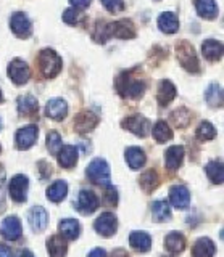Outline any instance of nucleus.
Returning <instances> with one entry per match:
<instances>
[{
    "mask_svg": "<svg viewBox=\"0 0 224 257\" xmlns=\"http://www.w3.org/2000/svg\"><path fill=\"white\" fill-rule=\"evenodd\" d=\"M152 134H154V139L158 143H166L168 140L173 139V131L170 128V125L165 122V120H158V122L155 124V127H154V131H152Z\"/></svg>",
    "mask_w": 224,
    "mask_h": 257,
    "instance_id": "34",
    "label": "nucleus"
},
{
    "mask_svg": "<svg viewBox=\"0 0 224 257\" xmlns=\"http://www.w3.org/2000/svg\"><path fill=\"white\" fill-rule=\"evenodd\" d=\"M9 77L13 80L17 85L26 84L31 77V71L26 61L23 60H13L9 64Z\"/></svg>",
    "mask_w": 224,
    "mask_h": 257,
    "instance_id": "7",
    "label": "nucleus"
},
{
    "mask_svg": "<svg viewBox=\"0 0 224 257\" xmlns=\"http://www.w3.org/2000/svg\"><path fill=\"white\" fill-rule=\"evenodd\" d=\"M66 193H68V183L65 180H57L47 188V198L52 203H60V201L66 198Z\"/></svg>",
    "mask_w": 224,
    "mask_h": 257,
    "instance_id": "27",
    "label": "nucleus"
},
{
    "mask_svg": "<svg viewBox=\"0 0 224 257\" xmlns=\"http://www.w3.org/2000/svg\"><path fill=\"white\" fill-rule=\"evenodd\" d=\"M60 228V235L65 238V239H69L73 241L79 236V222L76 219H63L58 225Z\"/></svg>",
    "mask_w": 224,
    "mask_h": 257,
    "instance_id": "29",
    "label": "nucleus"
},
{
    "mask_svg": "<svg viewBox=\"0 0 224 257\" xmlns=\"http://www.w3.org/2000/svg\"><path fill=\"white\" fill-rule=\"evenodd\" d=\"M39 104H37V100L34 98L33 95H26V96H20L18 98V111L21 114H26V116H31L34 114L37 111Z\"/></svg>",
    "mask_w": 224,
    "mask_h": 257,
    "instance_id": "35",
    "label": "nucleus"
},
{
    "mask_svg": "<svg viewBox=\"0 0 224 257\" xmlns=\"http://www.w3.org/2000/svg\"><path fill=\"white\" fill-rule=\"evenodd\" d=\"M171 122L176 127H187V124L190 122V111L186 108H178L171 112V117H170Z\"/></svg>",
    "mask_w": 224,
    "mask_h": 257,
    "instance_id": "37",
    "label": "nucleus"
},
{
    "mask_svg": "<svg viewBox=\"0 0 224 257\" xmlns=\"http://www.w3.org/2000/svg\"><path fill=\"white\" fill-rule=\"evenodd\" d=\"M111 257H127V252L124 251V249L118 247V249H115L113 252H111Z\"/></svg>",
    "mask_w": 224,
    "mask_h": 257,
    "instance_id": "45",
    "label": "nucleus"
},
{
    "mask_svg": "<svg viewBox=\"0 0 224 257\" xmlns=\"http://www.w3.org/2000/svg\"><path fill=\"white\" fill-rule=\"evenodd\" d=\"M28 187L29 180L26 175H15L9 185V193L12 199L17 201V203H25L28 198Z\"/></svg>",
    "mask_w": 224,
    "mask_h": 257,
    "instance_id": "6",
    "label": "nucleus"
},
{
    "mask_svg": "<svg viewBox=\"0 0 224 257\" xmlns=\"http://www.w3.org/2000/svg\"><path fill=\"white\" fill-rule=\"evenodd\" d=\"M61 147H63V143H61L60 134L55 132V131L49 132V135H47V148H49V151L52 153V155H57Z\"/></svg>",
    "mask_w": 224,
    "mask_h": 257,
    "instance_id": "39",
    "label": "nucleus"
},
{
    "mask_svg": "<svg viewBox=\"0 0 224 257\" xmlns=\"http://www.w3.org/2000/svg\"><path fill=\"white\" fill-rule=\"evenodd\" d=\"M99 124V117L92 111H81L74 117V128L79 134H87Z\"/></svg>",
    "mask_w": 224,
    "mask_h": 257,
    "instance_id": "14",
    "label": "nucleus"
},
{
    "mask_svg": "<svg viewBox=\"0 0 224 257\" xmlns=\"http://www.w3.org/2000/svg\"><path fill=\"white\" fill-rule=\"evenodd\" d=\"M0 103H2V90H0Z\"/></svg>",
    "mask_w": 224,
    "mask_h": 257,
    "instance_id": "48",
    "label": "nucleus"
},
{
    "mask_svg": "<svg viewBox=\"0 0 224 257\" xmlns=\"http://www.w3.org/2000/svg\"><path fill=\"white\" fill-rule=\"evenodd\" d=\"M47 251H49L50 257H65L68 252V244L66 239L61 235H53L47 239Z\"/></svg>",
    "mask_w": 224,
    "mask_h": 257,
    "instance_id": "18",
    "label": "nucleus"
},
{
    "mask_svg": "<svg viewBox=\"0 0 224 257\" xmlns=\"http://www.w3.org/2000/svg\"><path fill=\"white\" fill-rule=\"evenodd\" d=\"M176 55H178V60L182 68H186L189 72H198V58L195 55L194 47L189 42H186V40L179 42L178 47H176Z\"/></svg>",
    "mask_w": 224,
    "mask_h": 257,
    "instance_id": "3",
    "label": "nucleus"
},
{
    "mask_svg": "<svg viewBox=\"0 0 224 257\" xmlns=\"http://www.w3.org/2000/svg\"><path fill=\"white\" fill-rule=\"evenodd\" d=\"M15 139H17V147L20 150L31 148L37 140V127L36 125H28V127L20 128Z\"/></svg>",
    "mask_w": 224,
    "mask_h": 257,
    "instance_id": "15",
    "label": "nucleus"
},
{
    "mask_svg": "<svg viewBox=\"0 0 224 257\" xmlns=\"http://www.w3.org/2000/svg\"><path fill=\"white\" fill-rule=\"evenodd\" d=\"M0 257H12V251L7 246L0 244Z\"/></svg>",
    "mask_w": 224,
    "mask_h": 257,
    "instance_id": "46",
    "label": "nucleus"
},
{
    "mask_svg": "<svg viewBox=\"0 0 224 257\" xmlns=\"http://www.w3.org/2000/svg\"><path fill=\"white\" fill-rule=\"evenodd\" d=\"M129 244L139 252H147L152 247V238L145 231H132L129 235Z\"/></svg>",
    "mask_w": 224,
    "mask_h": 257,
    "instance_id": "21",
    "label": "nucleus"
},
{
    "mask_svg": "<svg viewBox=\"0 0 224 257\" xmlns=\"http://www.w3.org/2000/svg\"><path fill=\"white\" fill-rule=\"evenodd\" d=\"M170 201L176 209H186L190 204V193L182 185H174L170 190Z\"/></svg>",
    "mask_w": 224,
    "mask_h": 257,
    "instance_id": "16",
    "label": "nucleus"
},
{
    "mask_svg": "<svg viewBox=\"0 0 224 257\" xmlns=\"http://www.w3.org/2000/svg\"><path fill=\"white\" fill-rule=\"evenodd\" d=\"M205 171H206L208 179H210L213 183H216V185L222 183L224 171H222V163H221V161H211V163H208L206 167H205Z\"/></svg>",
    "mask_w": 224,
    "mask_h": 257,
    "instance_id": "32",
    "label": "nucleus"
},
{
    "mask_svg": "<svg viewBox=\"0 0 224 257\" xmlns=\"http://www.w3.org/2000/svg\"><path fill=\"white\" fill-rule=\"evenodd\" d=\"M205 98H206V103L210 104V106H213V108L222 106V88H221V85L211 84L210 87L206 88Z\"/></svg>",
    "mask_w": 224,
    "mask_h": 257,
    "instance_id": "33",
    "label": "nucleus"
},
{
    "mask_svg": "<svg viewBox=\"0 0 224 257\" xmlns=\"http://www.w3.org/2000/svg\"><path fill=\"white\" fill-rule=\"evenodd\" d=\"M152 215L155 222H168L171 219V209L170 204L165 199H158L152 204Z\"/></svg>",
    "mask_w": 224,
    "mask_h": 257,
    "instance_id": "31",
    "label": "nucleus"
},
{
    "mask_svg": "<svg viewBox=\"0 0 224 257\" xmlns=\"http://www.w3.org/2000/svg\"><path fill=\"white\" fill-rule=\"evenodd\" d=\"M28 222L36 233H42L49 223V214L42 206H34L28 214Z\"/></svg>",
    "mask_w": 224,
    "mask_h": 257,
    "instance_id": "10",
    "label": "nucleus"
},
{
    "mask_svg": "<svg viewBox=\"0 0 224 257\" xmlns=\"http://www.w3.org/2000/svg\"><path fill=\"white\" fill-rule=\"evenodd\" d=\"M202 52H203V56L206 60L216 61L222 56V44L218 42V40H214V39H208L202 45Z\"/></svg>",
    "mask_w": 224,
    "mask_h": 257,
    "instance_id": "28",
    "label": "nucleus"
},
{
    "mask_svg": "<svg viewBox=\"0 0 224 257\" xmlns=\"http://www.w3.org/2000/svg\"><path fill=\"white\" fill-rule=\"evenodd\" d=\"M176 96V87L173 85L171 80H162L158 87L157 100L160 103V106H168Z\"/></svg>",
    "mask_w": 224,
    "mask_h": 257,
    "instance_id": "20",
    "label": "nucleus"
},
{
    "mask_svg": "<svg viewBox=\"0 0 224 257\" xmlns=\"http://www.w3.org/2000/svg\"><path fill=\"white\" fill-rule=\"evenodd\" d=\"M58 163L61 167H65V169L74 167L78 163V150L74 147H71V145L61 147L58 151Z\"/></svg>",
    "mask_w": 224,
    "mask_h": 257,
    "instance_id": "25",
    "label": "nucleus"
},
{
    "mask_svg": "<svg viewBox=\"0 0 224 257\" xmlns=\"http://www.w3.org/2000/svg\"><path fill=\"white\" fill-rule=\"evenodd\" d=\"M94 228L99 235L105 236V238L113 236L116 233V228H118L116 215L111 214V212H103L102 215L97 217V220H95V223H94Z\"/></svg>",
    "mask_w": 224,
    "mask_h": 257,
    "instance_id": "5",
    "label": "nucleus"
},
{
    "mask_svg": "<svg viewBox=\"0 0 224 257\" xmlns=\"http://www.w3.org/2000/svg\"><path fill=\"white\" fill-rule=\"evenodd\" d=\"M78 209L83 214H92L99 209V198L91 190H81L78 196Z\"/></svg>",
    "mask_w": 224,
    "mask_h": 257,
    "instance_id": "13",
    "label": "nucleus"
},
{
    "mask_svg": "<svg viewBox=\"0 0 224 257\" xmlns=\"http://www.w3.org/2000/svg\"><path fill=\"white\" fill-rule=\"evenodd\" d=\"M18 257H36L33 252H31V251H28V249H25V251H21L20 252V255Z\"/></svg>",
    "mask_w": 224,
    "mask_h": 257,
    "instance_id": "47",
    "label": "nucleus"
},
{
    "mask_svg": "<svg viewBox=\"0 0 224 257\" xmlns=\"http://www.w3.org/2000/svg\"><path fill=\"white\" fill-rule=\"evenodd\" d=\"M10 28L13 31V34L20 37V39H28L31 36V31H33V26H31V21L25 13H15L10 20Z\"/></svg>",
    "mask_w": 224,
    "mask_h": 257,
    "instance_id": "8",
    "label": "nucleus"
},
{
    "mask_svg": "<svg viewBox=\"0 0 224 257\" xmlns=\"http://www.w3.org/2000/svg\"><path fill=\"white\" fill-rule=\"evenodd\" d=\"M81 18H83V15L79 13L78 8H68V10H65V13H63V21L66 24H71V26H76Z\"/></svg>",
    "mask_w": 224,
    "mask_h": 257,
    "instance_id": "40",
    "label": "nucleus"
},
{
    "mask_svg": "<svg viewBox=\"0 0 224 257\" xmlns=\"http://www.w3.org/2000/svg\"><path fill=\"white\" fill-rule=\"evenodd\" d=\"M0 128H2V120H0Z\"/></svg>",
    "mask_w": 224,
    "mask_h": 257,
    "instance_id": "49",
    "label": "nucleus"
},
{
    "mask_svg": "<svg viewBox=\"0 0 224 257\" xmlns=\"http://www.w3.org/2000/svg\"><path fill=\"white\" fill-rule=\"evenodd\" d=\"M197 13L205 20H214L218 16V7L214 0H195Z\"/></svg>",
    "mask_w": 224,
    "mask_h": 257,
    "instance_id": "30",
    "label": "nucleus"
},
{
    "mask_svg": "<svg viewBox=\"0 0 224 257\" xmlns=\"http://www.w3.org/2000/svg\"><path fill=\"white\" fill-rule=\"evenodd\" d=\"M118 90L123 96H131V98H140L145 92V84L142 80H132L127 77V74H123L118 79Z\"/></svg>",
    "mask_w": 224,
    "mask_h": 257,
    "instance_id": "4",
    "label": "nucleus"
},
{
    "mask_svg": "<svg viewBox=\"0 0 224 257\" xmlns=\"http://www.w3.org/2000/svg\"><path fill=\"white\" fill-rule=\"evenodd\" d=\"M0 233L2 236L9 241H17L21 238L23 235V227L21 222L18 220V217H7V219L2 222V227H0Z\"/></svg>",
    "mask_w": 224,
    "mask_h": 257,
    "instance_id": "11",
    "label": "nucleus"
},
{
    "mask_svg": "<svg viewBox=\"0 0 224 257\" xmlns=\"http://www.w3.org/2000/svg\"><path fill=\"white\" fill-rule=\"evenodd\" d=\"M91 2L92 0H69V4L74 8H78V10H84V8H87L91 5Z\"/></svg>",
    "mask_w": 224,
    "mask_h": 257,
    "instance_id": "43",
    "label": "nucleus"
},
{
    "mask_svg": "<svg viewBox=\"0 0 224 257\" xmlns=\"http://www.w3.org/2000/svg\"><path fill=\"white\" fill-rule=\"evenodd\" d=\"M66 112H68V104L61 98H53L50 101H47V104H45V114L55 120L65 119Z\"/></svg>",
    "mask_w": 224,
    "mask_h": 257,
    "instance_id": "17",
    "label": "nucleus"
},
{
    "mask_svg": "<svg viewBox=\"0 0 224 257\" xmlns=\"http://www.w3.org/2000/svg\"><path fill=\"white\" fill-rule=\"evenodd\" d=\"M108 34L110 37L115 36L119 39H132L135 37V29L129 20H119L108 24Z\"/></svg>",
    "mask_w": 224,
    "mask_h": 257,
    "instance_id": "12",
    "label": "nucleus"
},
{
    "mask_svg": "<svg viewBox=\"0 0 224 257\" xmlns=\"http://www.w3.org/2000/svg\"><path fill=\"white\" fill-rule=\"evenodd\" d=\"M39 69L44 77L52 79L61 71V58L52 48H45L39 53Z\"/></svg>",
    "mask_w": 224,
    "mask_h": 257,
    "instance_id": "1",
    "label": "nucleus"
},
{
    "mask_svg": "<svg viewBox=\"0 0 224 257\" xmlns=\"http://www.w3.org/2000/svg\"><path fill=\"white\" fill-rule=\"evenodd\" d=\"M105 199H107V203H108L110 206H116V203H118V193H116V188H113V187H110V185H107Z\"/></svg>",
    "mask_w": 224,
    "mask_h": 257,
    "instance_id": "42",
    "label": "nucleus"
},
{
    "mask_svg": "<svg viewBox=\"0 0 224 257\" xmlns=\"http://www.w3.org/2000/svg\"><path fill=\"white\" fill-rule=\"evenodd\" d=\"M184 159V148L182 147H171L165 153V164L170 171H176L179 169Z\"/></svg>",
    "mask_w": 224,
    "mask_h": 257,
    "instance_id": "24",
    "label": "nucleus"
},
{
    "mask_svg": "<svg viewBox=\"0 0 224 257\" xmlns=\"http://www.w3.org/2000/svg\"><path fill=\"white\" fill-rule=\"evenodd\" d=\"M165 247H166L168 252L179 254L186 249V238H184L178 231H171L170 235L165 238Z\"/></svg>",
    "mask_w": 224,
    "mask_h": 257,
    "instance_id": "22",
    "label": "nucleus"
},
{
    "mask_svg": "<svg viewBox=\"0 0 224 257\" xmlns=\"http://www.w3.org/2000/svg\"><path fill=\"white\" fill-rule=\"evenodd\" d=\"M216 252V246L210 238H198L192 247V255L194 257H213Z\"/></svg>",
    "mask_w": 224,
    "mask_h": 257,
    "instance_id": "19",
    "label": "nucleus"
},
{
    "mask_svg": "<svg viewBox=\"0 0 224 257\" xmlns=\"http://www.w3.org/2000/svg\"><path fill=\"white\" fill-rule=\"evenodd\" d=\"M123 127L137 137H145L150 131V122L143 116L134 114V116H129L123 120Z\"/></svg>",
    "mask_w": 224,
    "mask_h": 257,
    "instance_id": "9",
    "label": "nucleus"
},
{
    "mask_svg": "<svg viewBox=\"0 0 224 257\" xmlns=\"http://www.w3.org/2000/svg\"><path fill=\"white\" fill-rule=\"evenodd\" d=\"M89 257H107V252L103 251V249L97 247V249H94V251L89 254Z\"/></svg>",
    "mask_w": 224,
    "mask_h": 257,
    "instance_id": "44",
    "label": "nucleus"
},
{
    "mask_svg": "<svg viewBox=\"0 0 224 257\" xmlns=\"http://www.w3.org/2000/svg\"><path fill=\"white\" fill-rule=\"evenodd\" d=\"M158 28L162 29L165 34H174L176 31L179 29V21L178 16L171 12H165L160 15L158 18Z\"/></svg>",
    "mask_w": 224,
    "mask_h": 257,
    "instance_id": "23",
    "label": "nucleus"
},
{
    "mask_svg": "<svg viewBox=\"0 0 224 257\" xmlns=\"http://www.w3.org/2000/svg\"><path fill=\"white\" fill-rule=\"evenodd\" d=\"M102 5L107 8L110 13H118L124 10V2L123 0H100Z\"/></svg>",
    "mask_w": 224,
    "mask_h": 257,
    "instance_id": "41",
    "label": "nucleus"
},
{
    "mask_svg": "<svg viewBox=\"0 0 224 257\" xmlns=\"http://www.w3.org/2000/svg\"><path fill=\"white\" fill-rule=\"evenodd\" d=\"M139 183H140V187L145 190L147 193H150V191H154L157 187H158V183H160V180H158V174L152 169V171H147L145 174H143L142 177H140V180H139Z\"/></svg>",
    "mask_w": 224,
    "mask_h": 257,
    "instance_id": "36",
    "label": "nucleus"
},
{
    "mask_svg": "<svg viewBox=\"0 0 224 257\" xmlns=\"http://www.w3.org/2000/svg\"><path fill=\"white\" fill-rule=\"evenodd\" d=\"M86 174L89 177V180L95 185H103V187H107L110 185V167L107 164L105 159H94L92 163L87 166L86 169Z\"/></svg>",
    "mask_w": 224,
    "mask_h": 257,
    "instance_id": "2",
    "label": "nucleus"
},
{
    "mask_svg": "<svg viewBox=\"0 0 224 257\" xmlns=\"http://www.w3.org/2000/svg\"><path fill=\"white\" fill-rule=\"evenodd\" d=\"M126 161L127 164H129L131 169H134V171H137V169L143 167V164H145V153H143V150L137 148V147H131L126 150Z\"/></svg>",
    "mask_w": 224,
    "mask_h": 257,
    "instance_id": "26",
    "label": "nucleus"
},
{
    "mask_svg": "<svg viewBox=\"0 0 224 257\" xmlns=\"http://www.w3.org/2000/svg\"><path fill=\"white\" fill-rule=\"evenodd\" d=\"M197 139L198 140H213L214 137H216V128L210 124V122H202L198 127H197Z\"/></svg>",
    "mask_w": 224,
    "mask_h": 257,
    "instance_id": "38",
    "label": "nucleus"
}]
</instances>
